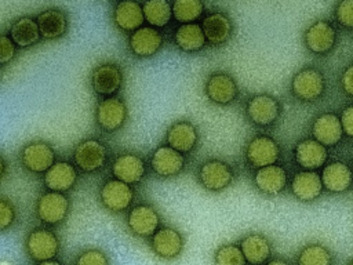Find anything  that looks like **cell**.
Returning a JSON list of instances; mask_svg holds the SVG:
<instances>
[{"label":"cell","mask_w":353,"mask_h":265,"mask_svg":"<svg viewBox=\"0 0 353 265\" xmlns=\"http://www.w3.org/2000/svg\"><path fill=\"white\" fill-rule=\"evenodd\" d=\"M341 123H342L343 132H345L347 137L353 138V105H349V106H346V108L342 110Z\"/></svg>","instance_id":"cell-40"},{"label":"cell","mask_w":353,"mask_h":265,"mask_svg":"<svg viewBox=\"0 0 353 265\" xmlns=\"http://www.w3.org/2000/svg\"><path fill=\"white\" fill-rule=\"evenodd\" d=\"M265 265H290L287 261L284 259H280V258H276V259H270L269 262H266Z\"/></svg>","instance_id":"cell-42"},{"label":"cell","mask_w":353,"mask_h":265,"mask_svg":"<svg viewBox=\"0 0 353 265\" xmlns=\"http://www.w3.org/2000/svg\"><path fill=\"white\" fill-rule=\"evenodd\" d=\"M36 21L40 29V35L48 40L58 39L68 30V18L65 12L58 8L44 10L37 15Z\"/></svg>","instance_id":"cell-28"},{"label":"cell","mask_w":353,"mask_h":265,"mask_svg":"<svg viewBox=\"0 0 353 265\" xmlns=\"http://www.w3.org/2000/svg\"><path fill=\"white\" fill-rule=\"evenodd\" d=\"M150 248L163 259H174L179 257L183 250V237L176 229L164 226L152 236Z\"/></svg>","instance_id":"cell-14"},{"label":"cell","mask_w":353,"mask_h":265,"mask_svg":"<svg viewBox=\"0 0 353 265\" xmlns=\"http://www.w3.org/2000/svg\"><path fill=\"white\" fill-rule=\"evenodd\" d=\"M205 35L199 23H182L175 30V43L176 46L186 51L194 52L204 47L205 44Z\"/></svg>","instance_id":"cell-30"},{"label":"cell","mask_w":353,"mask_h":265,"mask_svg":"<svg viewBox=\"0 0 353 265\" xmlns=\"http://www.w3.org/2000/svg\"><path fill=\"white\" fill-rule=\"evenodd\" d=\"M324 188L332 193H341L350 188L353 181L352 170L342 161H331L321 171Z\"/></svg>","instance_id":"cell-22"},{"label":"cell","mask_w":353,"mask_h":265,"mask_svg":"<svg viewBox=\"0 0 353 265\" xmlns=\"http://www.w3.org/2000/svg\"><path fill=\"white\" fill-rule=\"evenodd\" d=\"M204 92L211 102L218 105H228L233 102L237 95V84L230 75L225 72H216L207 79L204 84Z\"/></svg>","instance_id":"cell-9"},{"label":"cell","mask_w":353,"mask_h":265,"mask_svg":"<svg viewBox=\"0 0 353 265\" xmlns=\"http://www.w3.org/2000/svg\"><path fill=\"white\" fill-rule=\"evenodd\" d=\"M336 21L345 28H353V0H343L335 8Z\"/></svg>","instance_id":"cell-37"},{"label":"cell","mask_w":353,"mask_h":265,"mask_svg":"<svg viewBox=\"0 0 353 265\" xmlns=\"http://www.w3.org/2000/svg\"><path fill=\"white\" fill-rule=\"evenodd\" d=\"M197 138L199 135L196 127L188 120L175 121L167 131L168 146L181 153L190 152L194 148Z\"/></svg>","instance_id":"cell-23"},{"label":"cell","mask_w":353,"mask_h":265,"mask_svg":"<svg viewBox=\"0 0 353 265\" xmlns=\"http://www.w3.org/2000/svg\"><path fill=\"white\" fill-rule=\"evenodd\" d=\"M201 28L204 30L205 39L214 46H219L228 41L233 32L232 21L223 12H212L205 17L203 19Z\"/></svg>","instance_id":"cell-27"},{"label":"cell","mask_w":353,"mask_h":265,"mask_svg":"<svg viewBox=\"0 0 353 265\" xmlns=\"http://www.w3.org/2000/svg\"><path fill=\"white\" fill-rule=\"evenodd\" d=\"M15 54V43L7 35H1L0 39V63L6 65L8 61L12 59Z\"/></svg>","instance_id":"cell-39"},{"label":"cell","mask_w":353,"mask_h":265,"mask_svg":"<svg viewBox=\"0 0 353 265\" xmlns=\"http://www.w3.org/2000/svg\"><path fill=\"white\" fill-rule=\"evenodd\" d=\"M40 36L41 35L37 21L30 17H22L17 19L10 29V37L12 39L15 46H19L22 48L37 43Z\"/></svg>","instance_id":"cell-31"},{"label":"cell","mask_w":353,"mask_h":265,"mask_svg":"<svg viewBox=\"0 0 353 265\" xmlns=\"http://www.w3.org/2000/svg\"><path fill=\"white\" fill-rule=\"evenodd\" d=\"M15 218V210L14 206L6 199L3 197L0 202V226L1 230H6L8 226L12 225Z\"/></svg>","instance_id":"cell-38"},{"label":"cell","mask_w":353,"mask_h":265,"mask_svg":"<svg viewBox=\"0 0 353 265\" xmlns=\"http://www.w3.org/2000/svg\"><path fill=\"white\" fill-rule=\"evenodd\" d=\"M312 134L314 139L324 146H332L338 144L343 134L341 119L334 113L320 115L312 126Z\"/></svg>","instance_id":"cell-20"},{"label":"cell","mask_w":353,"mask_h":265,"mask_svg":"<svg viewBox=\"0 0 353 265\" xmlns=\"http://www.w3.org/2000/svg\"><path fill=\"white\" fill-rule=\"evenodd\" d=\"M247 116L256 126L268 127L273 124L280 116L279 101L269 94H256L247 102Z\"/></svg>","instance_id":"cell-5"},{"label":"cell","mask_w":353,"mask_h":265,"mask_svg":"<svg viewBox=\"0 0 353 265\" xmlns=\"http://www.w3.org/2000/svg\"><path fill=\"white\" fill-rule=\"evenodd\" d=\"M143 19V7L137 1H120L114 7L113 21L121 30L135 32L142 28Z\"/></svg>","instance_id":"cell-26"},{"label":"cell","mask_w":353,"mask_h":265,"mask_svg":"<svg viewBox=\"0 0 353 265\" xmlns=\"http://www.w3.org/2000/svg\"><path fill=\"white\" fill-rule=\"evenodd\" d=\"M341 84H342V88L343 91L353 97V65L347 66L345 69V72L342 73V77H341Z\"/></svg>","instance_id":"cell-41"},{"label":"cell","mask_w":353,"mask_h":265,"mask_svg":"<svg viewBox=\"0 0 353 265\" xmlns=\"http://www.w3.org/2000/svg\"><path fill=\"white\" fill-rule=\"evenodd\" d=\"M163 44V35L153 26H142L130 36L131 51L141 58L154 55Z\"/></svg>","instance_id":"cell-17"},{"label":"cell","mask_w":353,"mask_h":265,"mask_svg":"<svg viewBox=\"0 0 353 265\" xmlns=\"http://www.w3.org/2000/svg\"><path fill=\"white\" fill-rule=\"evenodd\" d=\"M214 264L215 265H247V259L240 246L228 243L215 250Z\"/></svg>","instance_id":"cell-35"},{"label":"cell","mask_w":353,"mask_h":265,"mask_svg":"<svg viewBox=\"0 0 353 265\" xmlns=\"http://www.w3.org/2000/svg\"><path fill=\"white\" fill-rule=\"evenodd\" d=\"M4 173H6V160L3 157L1 159V177H4Z\"/></svg>","instance_id":"cell-44"},{"label":"cell","mask_w":353,"mask_h":265,"mask_svg":"<svg viewBox=\"0 0 353 265\" xmlns=\"http://www.w3.org/2000/svg\"><path fill=\"white\" fill-rule=\"evenodd\" d=\"M127 119L125 104L116 97L102 99L97 106V123L105 131L119 130Z\"/></svg>","instance_id":"cell-12"},{"label":"cell","mask_w":353,"mask_h":265,"mask_svg":"<svg viewBox=\"0 0 353 265\" xmlns=\"http://www.w3.org/2000/svg\"><path fill=\"white\" fill-rule=\"evenodd\" d=\"M76 265H109V259L102 250L88 248L77 257Z\"/></svg>","instance_id":"cell-36"},{"label":"cell","mask_w":353,"mask_h":265,"mask_svg":"<svg viewBox=\"0 0 353 265\" xmlns=\"http://www.w3.org/2000/svg\"><path fill=\"white\" fill-rule=\"evenodd\" d=\"M22 164L32 173H47L55 163V152L41 141L28 144L21 152Z\"/></svg>","instance_id":"cell-7"},{"label":"cell","mask_w":353,"mask_h":265,"mask_svg":"<svg viewBox=\"0 0 353 265\" xmlns=\"http://www.w3.org/2000/svg\"><path fill=\"white\" fill-rule=\"evenodd\" d=\"M331 262L330 250L319 243L307 244L298 255V265H331Z\"/></svg>","instance_id":"cell-33"},{"label":"cell","mask_w":353,"mask_h":265,"mask_svg":"<svg viewBox=\"0 0 353 265\" xmlns=\"http://www.w3.org/2000/svg\"><path fill=\"white\" fill-rule=\"evenodd\" d=\"M160 217L157 211L149 204H138L130 210L127 225L130 230L139 237L153 236L159 229Z\"/></svg>","instance_id":"cell-10"},{"label":"cell","mask_w":353,"mask_h":265,"mask_svg":"<svg viewBox=\"0 0 353 265\" xmlns=\"http://www.w3.org/2000/svg\"><path fill=\"white\" fill-rule=\"evenodd\" d=\"M280 156V148L277 142L268 135H258L250 141L245 149V157L248 163L256 168L276 164Z\"/></svg>","instance_id":"cell-6"},{"label":"cell","mask_w":353,"mask_h":265,"mask_svg":"<svg viewBox=\"0 0 353 265\" xmlns=\"http://www.w3.org/2000/svg\"><path fill=\"white\" fill-rule=\"evenodd\" d=\"M303 40L309 51L314 54H325L334 47L336 40V33L334 26L328 21L320 19L313 22L305 30Z\"/></svg>","instance_id":"cell-13"},{"label":"cell","mask_w":353,"mask_h":265,"mask_svg":"<svg viewBox=\"0 0 353 265\" xmlns=\"http://www.w3.org/2000/svg\"><path fill=\"white\" fill-rule=\"evenodd\" d=\"M240 247L247 259V264L250 265H262L269 259L272 254L269 240L261 233L247 235L243 237Z\"/></svg>","instance_id":"cell-29"},{"label":"cell","mask_w":353,"mask_h":265,"mask_svg":"<svg viewBox=\"0 0 353 265\" xmlns=\"http://www.w3.org/2000/svg\"><path fill=\"white\" fill-rule=\"evenodd\" d=\"M350 265H353V262H350Z\"/></svg>","instance_id":"cell-45"},{"label":"cell","mask_w":353,"mask_h":265,"mask_svg":"<svg viewBox=\"0 0 353 265\" xmlns=\"http://www.w3.org/2000/svg\"><path fill=\"white\" fill-rule=\"evenodd\" d=\"M123 83V73L114 63H102L91 73V86L99 95L112 97Z\"/></svg>","instance_id":"cell-15"},{"label":"cell","mask_w":353,"mask_h":265,"mask_svg":"<svg viewBox=\"0 0 353 265\" xmlns=\"http://www.w3.org/2000/svg\"><path fill=\"white\" fill-rule=\"evenodd\" d=\"M234 178L233 168L222 160L212 159L201 164L199 170V179L201 185L212 192L226 189Z\"/></svg>","instance_id":"cell-4"},{"label":"cell","mask_w":353,"mask_h":265,"mask_svg":"<svg viewBox=\"0 0 353 265\" xmlns=\"http://www.w3.org/2000/svg\"><path fill=\"white\" fill-rule=\"evenodd\" d=\"M321 175L316 171H299L291 181V190L294 196L302 202H312L323 192Z\"/></svg>","instance_id":"cell-21"},{"label":"cell","mask_w":353,"mask_h":265,"mask_svg":"<svg viewBox=\"0 0 353 265\" xmlns=\"http://www.w3.org/2000/svg\"><path fill=\"white\" fill-rule=\"evenodd\" d=\"M291 90L294 95L302 101H316L325 90L324 76L316 68H303L292 77Z\"/></svg>","instance_id":"cell-1"},{"label":"cell","mask_w":353,"mask_h":265,"mask_svg":"<svg viewBox=\"0 0 353 265\" xmlns=\"http://www.w3.org/2000/svg\"><path fill=\"white\" fill-rule=\"evenodd\" d=\"M106 159L108 149L101 141L97 139H85L80 142L73 152L74 164L85 173H92L102 168Z\"/></svg>","instance_id":"cell-3"},{"label":"cell","mask_w":353,"mask_h":265,"mask_svg":"<svg viewBox=\"0 0 353 265\" xmlns=\"http://www.w3.org/2000/svg\"><path fill=\"white\" fill-rule=\"evenodd\" d=\"M145 21L153 28L165 26L172 17V6L165 0H150L143 3Z\"/></svg>","instance_id":"cell-32"},{"label":"cell","mask_w":353,"mask_h":265,"mask_svg":"<svg viewBox=\"0 0 353 265\" xmlns=\"http://www.w3.org/2000/svg\"><path fill=\"white\" fill-rule=\"evenodd\" d=\"M37 265H62L61 262L55 261V259H50V261H43V262H39Z\"/></svg>","instance_id":"cell-43"},{"label":"cell","mask_w":353,"mask_h":265,"mask_svg":"<svg viewBox=\"0 0 353 265\" xmlns=\"http://www.w3.org/2000/svg\"><path fill=\"white\" fill-rule=\"evenodd\" d=\"M204 11V4L199 0H176L172 3V15L176 21L192 23Z\"/></svg>","instance_id":"cell-34"},{"label":"cell","mask_w":353,"mask_h":265,"mask_svg":"<svg viewBox=\"0 0 353 265\" xmlns=\"http://www.w3.org/2000/svg\"><path fill=\"white\" fill-rule=\"evenodd\" d=\"M256 188L265 195H277L287 185V173L281 166H268L258 168L254 175Z\"/></svg>","instance_id":"cell-25"},{"label":"cell","mask_w":353,"mask_h":265,"mask_svg":"<svg viewBox=\"0 0 353 265\" xmlns=\"http://www.w3.org/2000/svg\"><path fill=\"white\" fill-rule=\"evenodd\" d=\"M69 211V200L63 193L47 192L40 196L37 202V215L39 218L50 225H57L62 222Z\"/></svg>","instance_id":"cell-11"},{"label":"cell","mask_w":353,"mask_h":265,"mask_svg":"<svg viewBox=\"0 0 353 265\" xmlns=\"http://www.w3.org/2000/svg\"><path fill=\"white\" fill-rule=\"evenodd\" d=\"M112 173L121 182L138 184L145 175V163L138 155L123 153L113 161Z\"/></svg>","instance_id":"cell-19"},{"label":"cell","mask_w":353,"mask_h":265,"mask_svg":"<svg viewBox=\"0 0 353 265\" xmlns=\"http://www.w3.org/2000/svg\"><path fill=\"white\" fill-rule=\"evenodd\" d=\"M77 174L74 167L68 161H57L46 174L44 184L51 192H66L74 186Z\"/></svg>","instance_id":"cell-24"},{"label":"cell","mask_w":353,"mask_h":265,"mask_svg":"<svg viewBox=\"0 0 353 265\" xmlns=\"http://www.w3.org/2000/svg\"><path fill=\"white\" fill-rule=\"evenodd\" d=\"M150 166L160 177H174L182 171L185 157L171 146H159L152 155Z\"/></svg>","instance_id":"cell-16"},{"label":"cell","mask_w":353,"mask_h":265,"mask_svg":"<svg viewBox=\"0 0 353 265\" xmlns=\"http://www.w3.org/2000/svg\"><path fill=\"white\" fill-rule=\"evenodd\" d=\"M327 156V148L316 139L307 138L298 142L295 146V160L302 168L307 171L320 168L325 163Z\"/></svg>","instance_id":"cell-18"},{"label":"cell","mask_w":353,"mask_h":265,"mask_svg":"<svg viewBox=\"0 0 353 265\" xmlns=\"http://www.w3.org/2000/svg\"><path fill=\"white\" fill-rule=\"evenodd\" d=\"M25 246L29 257L37 262L54 259L59 251L58 236L44 228L32 230L26 237Z\"/></svg>","instance_id":"cell-2"},{"label":"cell","mask_w":353,"mask_h":265,"mask_svg":"<svg viewBox=\"0 0 353 265\" xmlns=\"http://www.w3.org/2000/svg\"><path fill=\"white\" fill-rule=\"evenodd\" d=\"M99 197L102 204L108 210L113 213H120L131 206L134 200V190L125 182H121L119 179H110L101 188Z\"/></svg>","instance_id":"cell-8"}]
</instances>
